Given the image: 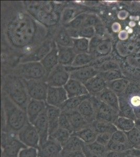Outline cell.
<instances>
[{
  "instance_id": "17",
  "label": "cell",
  "mask_w": 140,
  "mask_h": 157,
  "mask_svg": "<svg viewBox=\"0 0 140 157\" xmlns=\"http://www.w3.org/2000/svg\"><path fill=\"white\" fill-rule=\"evenodd\" d=\"M64 88L67 92L68 98L89 94L85 84L73 78H70Z\"/></svg>"
},
{
  "instance_id": "18",
  "label": "cell",
  "mask_w": 140,
  "mask_h": 157,
  "mask_svg": "<svg viewBox=\"0 0 140 157\" xmlns=\"http://www.w3.org/2000/svg\"><path fill=\"white\" fill-rule=\"evenodd\" d=\"M64 112L66 115L71 124V126L73 128V132H78L90 125V124L85 121L78 109Z\"/></svg>"
},
{
  "instance_id": "43",
  "label": "cell",
  "mask_w": 140,
  "mask_h": 157,
  "mask_svg": "<svg viewBox=\"0 0 140 157\" xmlns=\"http://www.w3.org/2000/svg\"><path fill=\"white\" fill-rule=\"evenodd\" d=\"M96 23V18L93 14H86L85 17V20L84 21V27H93Z\"/></svg>"
},
{
  "instance_id": "41",
  "label": "cell",
  "mask_w": 140,
  "mask_h": 157,
  "mask_svg": "<svg viewBox=\"0 0 140 157\" xmlns=\"http://www.w3.org/2000/svg\"><path fill=\"white\" fill-rule=\"evenodd\" d=\"M112 134L109 133L98 134L96 141L101 145L107 146L112 139Z\"/></svg>"
},
{
  "instance_id": "33",
  "label": "cell",
  "mask_w": 140,
  "mask_h": 157,
  "mask_svg": "<svg viewBox=\"0 0 140 157\" xmlns=\"http://www.w3.org/2000/svg\"><path fill=\"white\" fill-rule=\"evenodd\" d=\"M114 124L118 130L123 132H128L135 127L134 122L126 118L119 117L114 121Z\"/></svg>"
},
{
  "instance_id": "15",
  "label": "cell",
  "mask_w": 140,
  "mask_h": 157,
  "mask_svg": "<svg viewBox=\"0 0 140 157\" xmlns=\"http://www.w3.org/2000/svg\"><path fill=\"white\" fill-rule=\"evenodd\" d=\"M46 102L30 98L26 109L29 122L34 124L39 115L46 109Z\"/></svg>"
},
{
  "instance_id": "35",
  "label": "cell",
  "mask_w": 140,
  "mask_h": 157,
  "mask_svg": "<svg viewBox=\"0 0 140 157\" xmlns=\"http://www.w3.org/2000/svg\"><path fill=\"white\" fill-rule=\"evenodd\" d=\"M96 97L110 107L117 108V103L116 100L112 93L109 92L105 91L103 92H100L97 95Z\"/></svg>"
},
{
  "instance_id": "19",
  "label": "cell",
  "mask_w": 140,
  "mask_h": 157,
  "mask_svg": "<svg viewBox=\"0 0 140 157\" xmlns=\"http://www.w3.org/2000/svg\"><path fill=\"white\" fill-rule=\"evenodd\" d=\"M47 116L49 127V136L59 127V122L62 111L60 108L47 104Z\"/></svg>"
},
{
  "instance_id": "7",
  "label": "cell",
  "mask_w": 140,
  "mask_h": 157,
  "mask_svg": "<svg viewBox=\"0 0 140 157\" xmlns=\"http://www.w3.org/2000/svg\"><path fill=\"white\" fill-rule=\"evenodd\" d=\"M25 83L29 97L31 99L46 102L48 86L43 80H27L22 78Z\"/></svg>"
},
{
  "instance_id": "42",
  "label": "cell",
  "mask_w": 140,
  "mask_h": 157,
  "mask_svg": "<svg viewBox=\"0 0 140 157\" xmlns=\"http://www.w3.org/2000/svg\"><path fill=\"white\" fill-rule=\"evenodd\" d=\"M129 155L130 150L123 152L107 151L104 157H128Z\"/></svg>"
},
{
  "instance_id": "13",
  "label": "cell",
  "mask_w": 140,
  "mask_h": 157,
  "mask_svg": "<svg viewBox=\"0 0 140 157\" xmlns=\"http://www.w3.org/2000/svg\"><path fill=\"white\" fill-rule=\"evenodd\" d=\"M67 99V92L64 86H49L46 100L48 105L59 108Z\"/></svg>"
},
{
  "instance_id": "14",
  "label": "cell",
  "mask_w": 140,
  "mask_h": 157,
  "mask_svg": "<svg viewBox=\"0 0 140 157\" xmlns=\"http://www.w3.org/2000/svg\"><path fill=\"white\" fill-rule=\"evenodd\" d=\"M63 148L59 144L52 139H48L47 141L40 145L38 149L39 157H55L60 155Z\"/></svg>"
},
{
  "instance_id": "3",
  "label": "cell",
  "mask_w": 140,
  "mask_h": 157,
  "mask_svg": "<svg viewBox=\"0 0 140 157\" xmlns=\"http://www.w3.org/2000/svg\"><path fill=\"white\" fill-rule=\"evenodd\" d=\"M27 9L36 21L46 27L56 25L62 13L60 6L49 2H30Z\"/></svg>"
},
{
  "instance_id": "29",
  "label": "cell",
  "mask_w": 140,
  "mask_h": 157,
  "mask_svg": "<svg viewBox=\"0 0 140 157\" xmlns=\"http://www.w3.org/2000/svg\"><path fill=\"white\" fill-rule=\"evenodd\" d=\"M91 125L97 134L109 133L112 134L118 130L114 124L106 121L95 120Z\"/></svg>"
},
{
  "instance_id": "49",
  "label": "cell",
  "mask_w": 140,
  "mask_h": 157,
  "mask_svg": "<svg viewBox=\"0 0 140 157\" xmlns=\"http://www.w3.org/2000/svg\"><path fill=\"white\" fill-rule=\"evenodd\" d=\"M135 148H137V149H140V145H138V146L136 147H135Z\"/></svg>"
},
{
  "instance_id": "31",
  "label": "cell",
  "mask_w": 140,
  "mask_h": 157,
  "mask_svg": "<svg viewBox=\"0 0 140 157\" xmlns=\"http://www.w3.org/2000/svg\"><path fill=\"white\" fill-rule=\"evenodd\" d=\"M71 135L72 134L69 131L59 127L55 132L50 135L49 138L56 141L63 148L69 139Z\"/></svg>"
},
{
  "instance_id": "6",
  "label": "cell",
  "mask_w": 140,
  "mask_h": 157,
  "mask_svg": "<svg viewBox=\"0 0 140 157\" xmlns=\"http://www.w3.org/2000/svg\"><path fill=\"white\" fill-rule=\"evenodd\" d=\"M26 147L18 139L17 134L1 132V157H18L21 150Z\"/></svg>"
},
{
  "instance_id": "25",
  "label": "cell",
  "mask_w": 140,
  "mask_h": 157,
  "mask_svg": "<svg viewBox=\"0 0 140 157\" xmlns=\"http://www.w3.org/2000/svg\"><path fill=\"white\" fill-rule=\"evenodd\" d=\"M91 96V95L89 94L83 96L68 98V99L62 104L59 108L60 109L61 111L63 112L76 110L78 109V107L84 101L89 98Z\"/></svg>"
},
{
  "instance_id": "37",
  "label": "cell",
  "mask_w": 140,
  "mask_h": 157,
  "mask_svg": "<svg viewBox=\"0 0 140 157\" xmlns=\"http://www.w3.org/2000/svg\"><path fill=\"white\" fill-rule=\"evenodd\" d=\"M111 140L112 141L115 142V143L131 145L128 141V138H127L125 132H123L121 130H117V131H115V132L112 134Z\"/></svg>"
},
{
  "instance_id": "28",
  "label": "cell",
  "mask_w": 140,
  "mask_h": 157,
  "mask_svg": "<svg viewBox=\"0 0 140 157\" xmlns=\"http://www.w3.org/2000/svg\"><path fill=\"white\" fill-rule=\"evenodd\" d=\"M85 144V143L78 137L72 134L67 143L63 147L62 151L70 152L82 151L83 147Z\"/></svg>"
},
{
  "instance_id": "5",
  "label": "cell",
  "mask_w": 140,
  "mask_h": 157,
  "mask_svg": "<svg viewBox=\"0 0 140 157\" xmlns=\"http://www.w3.org/2000/svg\"><path fill=\"white\" fill-rule=\"evenodd\" d=\"M15 75L27 80H43L48 73L40 62L21 63L15 69Z\"/></svg>"
},
{
  "instance_id": "12",
  "label": "cell",
  "mask_w": 140,
  "mask_h": 157,
  "mask_svg": "<svg viewBox=\"0 0 140 157\" xmlns=\"http://www.w3.org/2000/svg\"><path fill=\"white\" fill-rule=\"evenodd\" d=\"M53 43L49 40L44 41L41 45L35 49L30 54L27 55L21 59V63L28 62H40L41 60L49 52L52 47Z\"/></svg>"
},
{
  "instance_id": "23",
  "label": "cell",
  "mask_w": 140,
  "mask_h": 157,
  "mask_svg": "<svg viewBox=\"0 0 140 157\" xmlns=\"http://www.w3.org/2000/svg\"><path fill=\"white\" fill-rule=\"evenodd\" d=\"M84 84L89 94L93 96H96L100 93L105 86L103 78L99 75L93 77Z\"/></svg>"
},
{
  "instance_id": "39",
  "label": "cell",
  "mask_w": 140,
  "mask_h": 157,
  "mask_svg": "<svg viewBox=\"0 0 140 157\" xmlns=\"http://www.w3.org/2000/svg\"><path fill=\"white\" fill-rule=\"evenodd\" d=\"M59 126L60 128L66 129V130L69 131L71 134H73V128L71 126V124L70 123L69 119H68L66 115V113L62 111L61 113L60 118H59Z\"/></svg>"
},
{
  "instance_id": "21",
  "label": "cell",
  "mask_w": 140,
  "mask_h": 157,
  "mask_svg": "<svg viewBox=\"0 0 140 157\" xmlns=\"http://www.w3.org/2000/svg\"><path fill=\"white\" fill-rule=\"evenodd\" d=\"M57 47L59 64L65 67L71 66L76 56L73 47H62L59 45H57Z\"/></svg>"
},
{
  "instance_id": "48",
  "label": "cell",
  "mask_w": 140,
  "mask_h": 157,
  "mask_svg": "<svg viewBox=\"0 0 140 157\" xmlns=\"http://www.w3.org/2000/svg\"><path fill=\"white\" fill-rule=\"evenodd\" d=\"M130 155L134 156L135 157H140V149L137 148H132L130 150Z\"/></svg>"
},
{
  "instance_id": "36",
  "label": "cell",
  "mask_w": 140,
  "mask_h": 157,
  "mask_svg": "<svg viewBox=\"0 0 140 157\" xmlns=\"http://www.w3.org/2000/svg\"><path fill=\"white\" fill-rule=\"evenodd\" d=\"M106 147L107 151L117 152L126 151L133 148L131 145L115 143L112 141V140L107 145Z\"/></svg>"
},
{
  "instance_id": "20",
  "label": "cell",
  "mask_w": 140,
  "mask_h": 157,
  "mask_svg": "<svg viewBox=\"0 0 140 157\" xmlns=\"http://www.w3.org/2000/svg\"><path fill=\"white\" fill-rule=\"evenodd\" d=\"M47 73H49L52 70L59 64L58 49L55 41L53 42L51 49L44 58L40 61Z\"/></svg>"
},
{
  "instance_id": "9",
  "label": "cell",
  "mask_w": 140,
  "mask_h": 157,
  "mask_svg": "<svg viewBox=\"0 0 140 157\" xmlns=\"http://www.w3.org/2000/svg\"><path fill=\"white\" fill-rule=\"evenodd\" d=\"M90 100L95 109L96 121H106L114 124L115 120L114 110L112 107L107 105L104 102H102L96 96L91 95Z\"/></svg>"
},
{
  "instance_id": "1",
  "label": "cell",
  "mask_w": 140,
  "mask_h": 157,
  "mask_svg": "<svg viewBox=\"0 0 140 157\" xmlns=\"http://www.w3.org/2000/svg\"><path fill=\"white\" fill-rule=\"evenodd\" d=\"M5 33L9 43L19 49L30 50L41 45L46 30L31 15L24 11L13 13L6 21Z\"/></svg>"
},
{
  "instance_id": "50",
  "label": "cell",
  "mask_w": 140,
  "mask_h": 157,
  "mask_svg": "<svg viewBox=\"0 0 140 157\" xmlns=\"http://www.w3.org/2000/svg\"><path fill=\"white\" fill-rule=\"evenodd\" d=\"M128 157H135L134 156H133V155H129L128 156Z\"/></svg>"
},
{
  "instance_id": "2",
  "label": "cell",
  "mask_w": 140,
  "mask_h": 157,
  "mask_svg": "<svg viewBox=\"0 0 140 157\" xmlns=\"http://www.w3.org/2000/svg\"><path fill=\"white\" fill-rule=\"evenodd\" d=\"M2 110L6 120L3 132L18 134L29 123L26 112L16 105L5 94L2 96Z\"/></svg>"
},
{
  "instance_id": "4",
  "label": "cell",
  "mask_w": 140,
  "mask_h": 157,
  "mask_svg": "<svg viewBox=\"0 0 140 157\" xmlns=\"http://www.w3.org/2000/svg\"><path fill=\"white\" fill-rule=\"evenodd\" d=\"M3 89L5 94L16 105L26 112L27 106L30 100L23 79L16 75L6 77Z\"/></svg>"
},
{
  "instance_id": "8",
  "label": "cell",
  "mask_w": 140,
  "mask_h": 157,
  "mask_svg": "<svg viewBox=\"0 0 140 157\" xmlns=\"http://www.w3.org/2000/svg\"><path fill=\"white\" fill-rule=\"evenodd\" d=\"M70 78V73L65 66L59 64L47 76L45 81L48 86L55 87L64 86Z\"/></svg>"
},
{
  "instance_id": "11",
  "label": "cell",
  "mask_w": 140,
  "mask_h": 157,
  "mask_svg": "<svg viewBox=\"0 0 140 157\" xmlns=\"http://www.w3.org/2000/svg\"><path fill=\"white\" fill-rule=\"evenodd\" d=\"M65 68L70 73V78L78 81L83 84L98 75L97 70L93 67L89 66L79 68L67 66Z\"/></svg>"
},
{
  "instance_id": "32",
  "label": "cell",
  "mask_w": 140,
  "mask_h": 157,
  "mask_svg": "<svg viewBox=\"0 0 140 157\" xmlns=\"http://www.w3.org/2000/svg\"><path fill=\"white\" fill-rule=\"evenodd\" d=\"M73 48L76 55L89 53L90 39L84 38H73Z\"/></svg>"
},
{
  "instance_id": "34",
  "label": "cell",
  "mask_w": 140,
  "mask_h": 157,
  "mask_svg": "<svg viewBox=\"0 0 140 157\" xmlns=\"http://www.w3.org/2000/svg\"><path fill=\"white\" fill-rule=\"evenodd\" d=\"M126 133L128 141L130 144L135 148L140 145V130L135 127L131 130H130Z\"/></svg>"
},
{
  "instance_id": "40",
  "label": "cell",
  "mask_w": 140,
  "mask_h": 157,
  "mask_svg": "<svg viewBox=\"0 0 140 157\" xmlns=\"http://www.w3.org/2000/svg\"><path fill=\"white\" fill-rule=\"evenodd\" d=\"M18 157H39L38 149L26 147L21 150Z\"/></svg>"
},
{
  "instance_id": "51",
  "label": "cell",
  "mask_w": 140,
  "mask_h": 157,
  "mask_svg": "<svg viewBox=\"0 0 140 157\" xmlns=\"http://www.w3.org/2000/svg\"><path fill=\"white\" fill-rule=\"evenodd\" d=\"M62 157V155H59V156H57V157Z\"/></svg>"
},
{
  "instance_id": "38",
  "label": "cell",
  "mask_w": 140,
  "mask_h": 157,
  "mask_svg": "<svg viewBox=\"0 0 140 157\" xmlns=\"http://www.w3.org/2000/svg\"><path fill=\"white\" fill-rule=\"evenodd\" d=\"M87 146L88 148L95 153L102 155L103 157L107 151L106 146L101 145L97 141H94V143L88 144Z\"/></svg>"
},
{
  "instance_id": "27",
  "label": "cell",
  "mask_w": 140,
  "mask_h": 157,
  "mask_svg": "<svg viewBox=\"0 0 140 157\" xmlns=\"http://www.w3.org/2000/svg\"><path fill=\"white\" fill-rule=\"evenodd\" d=\"M67 30L72 38H84L91 39L95 37V30L93 27H84L78 29H67Z\"/></svg>"
},
{
  "instance_id": "44",
  "label": "cell",
  "mask_w": 140,
  "mask_h": 157,
  "mask_svg": "<svg viewBox=\"0 0 140 157\" xmlns=\"http://www.w3.org/2000/svg\"><path fill=\"white\" fill-rule=\"evenodd\" d=\"M74 14V11L72 9L66 10L63 12L62 20L63 22L66 23V24L69 23L72 20H73V16Z\"/></svg>"
},
{
  "instance_id": "26",
  "label": "cell",
  "mask_w": 140,
  "mask_h": 157,
  "mask_svg": "<svg viewBox=\"0 0 140 157\" xmlns=\"http://www.w3.org/2000/svg\"><path fill=\"white\" fill-rule=\"evenodd\" d=\"M57 45L66 47H73V38L70 35L67 29L62 28L57 32L55 38Z\"/></svg>"
},
{
  "instance_id": "24",
  "label": "cell",
  "mask_w": 140,
  "mask_h": 157,
  "mask_svg": "<svg viewBox=\"0 0 140 157\" xmlns=\"http://www.w3.org/2000/svg\"><path fill=\"white\" fill-rule=\"evenodd\" d=\"M72 134L78 137L86 145L96 141L98 135L91 124L78 132H73Z\"/></svg>"
},
{
  "instance_id": "22",
  "label": "cell",
  "mask_w": 140,
  "mask_h": 157,
  "mask_svg": "<svg viewBox=\"0 0 140 157\" xmlns=\"http://www.w3.org/2000/svg\"><path fill=\"white\" fill-rule=\"evenodd\" d=\"M77 109L89 124H92L96 120L95 111L90 98L84 101Z\"/></svg>"
},
{
  "instance_id": "30",
  "label": "cell",
  "mask_w": 140,
  "mask_h": 157,
  "mask_svg": "<svg viewBox=\"0 0 140 157\" xmlns=\"http://www.w3.org/2000/svg\"><path fill=\"white\" fill-rule=\"evenodd\" d=\"M96 58L89 53H82L76 55L71 66L75 68L82 67L91 66L92 63L95 60Z\"/></svg>"
},
{
  "instance_id": "16",
  "label": "cell",
  "mask_w": 140,
  "mask_h": 157,
  "mask_svg": "<svg viewBox=\"0 0 140 157\" xmlns=\"http://www.w3.org/2000/svg\"><path fill=\"white\" fill-rule=\"evenodd\" d=\"M40 137V145L48 140L49 137V127L47 116L46 109L37 118L34 124Z\"/></svg>"
},
{
  "instance_id": "10",
  "label": "cell",
  "mask_w": 140,
  "mask_h": 157,
  "mask_svg": "<svg viewBox=\"0 0 140 157\" xmlns=\"http://www.w3.org/2000/svg\"><path fill=\"white\" fill-rule=\"evenodd\" d=\"M20 141L27 147L38 149L40 146V137L33 124L29 122L17 134Z\"/></svg>"
},
{
  "instance_id": "47",
  "label": "cell",
  "mask_w": 140,
  "mask_h": 157,
  "mask_svg": "<svg viewBox=\"0 0 140 157\" xmlns=\"http://www.w3.org/2000/svg\"><path fill=\"white\" fill-rule=\"evenodd\" d=\"M131 103L134 107H138L140 106V97L135 96L132 98L131 99Z\"/></svg>"
},
{
  "instance_id": "46",
  "label": "cell",
  "mask_w": 140,
  "mask_h": 157,
  "mask_svg": "<svg viewBox=\"0 0 140 157\" xmlns=\"http://www.w3.org/2000/svg\"><path fill=\"white\" fill-rule=\"evenodd\" d=\"M61 155L63 157H85L82 151L73 152L62 151Z\"/></svg>"
},
{
  "instance_id": "45",
  "label": "cell",
  "mask_w": 140,
  "mask_h": 157,
  "mask_svg": "<svg viewBox=\"0 0 140 157\" xmlns=\"http://www.w3.org/2000/svg\"><path fill=\"white\" fill-rule=\"evenodd\" d=\"M82 152H83L85 157H103L102 155H98L90 150L86 144H85L83 147Z\"/></svg>"
}]
</instances>
